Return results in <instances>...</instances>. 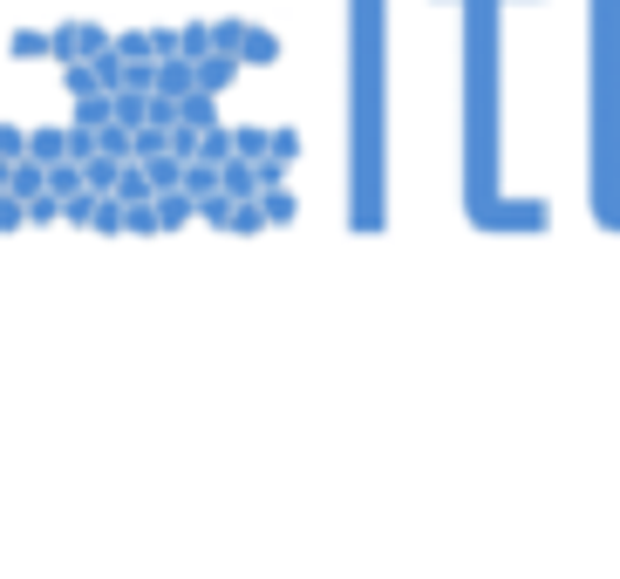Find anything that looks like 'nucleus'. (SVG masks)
<instances>
[{
    "instance_id": "obj_4",
    "label": "nucleus",
    "mask_w": 620,
    "mask_h": 579,
    "mask_svg": "<svg viewBox=\"0 0 620 579\" xmlns=\"http://www.w3.org/2000/svg\"><path fill=\"white\" fill-rule=\"evenodd\" d=\"M158 96H164V103H184V96H199V68H191L184 55L158 62Z\"/></svg>"
},
{
    "instance_id": "obj_5",
    "label": "nucleus",
    "mask_w": 620,
    "mask_h": 579,
    "mask_svg": "<svg viewBox=\"0 0 620 579\" xmlns=\"http://www.w3.org/2000/svg\"><path fill=\"white\" fill-rule=\"evenodd\" d=\"M218 178H225V199H232V205H253V199H259V164L232 158V164H225Z\"/></svg>"
},
{
    "instance_id": "obj_21",
    "label": "nucleus",
    "mask_w": 620,
    "mask_h": 579,
    "mask_svg": "<svg viewBox=\"0 0 620 579\" xmlns=\"http://www.w3.org/2000/svg\"><path fill=\"white\" fill-rule=\"evenodd\" d=\"M62 218H68V225H89V218H96V191H83V199H68V205H62Z\"/></svg>"
},
{
    "instance_id": "obj_19",
    "label": "nucleus",
    "mask_w": 620,
    "mask_h": 579,
    "mask_svg": "<svg viewBox=\"0 0 620 579\" xmlns=\"http://www.w3.org/2000/svg\"><path fill=\"white\" fill-rule=\"evenodd\" d=\"M0 158H8V164L28 158V130H21V124H0Z\"/></svg>"
},
{
    "instance_id": "obj_14",
    "label": "nucleus",
    "mask_w": 620,
    "mask_h": 579,
    "mask_svg": "<svg viewBox=\"0 0 620 579\" xmlns=\"http://www.w3.org/2000/svg\"><path fill=\"white\" fill-rule=\"evenodd\" d=\"M232 75H239V55H205V62H199V89H205V96H218V89L232 83Z\"/></svg>"
},
{
    "instance_id": "obj_22",
    "label": "nucleus",
    "mask_w": 620,
    "mask_h": 579,
    "mask_svg": "<svg viewBox=\"0 0 620 579\" xmlns=\"http://www.w3.org/2000/svg\"><path fill=\"white\" fill-rule=\"evenodd\" d=\"M259 225H266L259 199H253V205H232V232H259Z\"/></svg>"
},
{
    "instance_id": "obj_8",
    "label": "nucleus",
    "mask_w": 620,
    "mask_h": 579,
    "mask_svg": "<svg viewBox=\"0 0 620 579\" xmlns=\"http://www.w3.org/2000/svg\"><path fill=\"white\" fill-rule=\"evenodd\" d=\"M8 199H21V205H34V199H49V171L34 164V158H21V164H14V184H8Z\"/></svg>"
},
{
    "instance_id": "obj_26",
    "label": "nucleus",
    "mask_w": 620,
    "mask_h": 579,
    "mask_svg": "<svg viewBox=\"0 0 620 579\" xmlns=\"http://www.w3.org/2000/svg\"><path fill=\"white\" fill-rule=\"evenodd\" d=\"M8 184H14V164H8V158H0V191H8Z\"/></svg>"
},
{
    "instance_id": "obj_23",
    "label": "nucleus",
    "mask_w": 620,
    "mask_h": 579,
    "mask_svg": "<svg viewBox=\"0 0 620 579\" xmlns=\"http://www.w3.org/2000/svg\"><path fill=\"white\" fill-rule=\"evenodd\" d=\"M14 225H28V205H21V199H8V191H0V232H14Z\"/></svg>"
},
{
    "instance_id": "obj_13",
    "label": "nucleus",
    "mask_w": 620,
    "mask_h": 579,
    "mask_svg": "<svg viewBox=\"0 0 620 579\" xmlns=\"http://www.w3.org/2000/svg\"><path fill=\"white\" fill-rule=\"evenodd\" d=\"M83 191H89V171H83V164H55V171H49V199L68 205V199H83Z\"/></svg>"
},
{
    "instance_id": "obj_10",
    "label": "nucleus",
    "mask_w": 620,
    "mask_h": 579,
    "mask_svg": "<svg viewBox=\"0 0 620 579\" xmlns=\"http://www.w3.org/2000/svg\"><path fill=\"white\" fill-rule=\"evenodd\" d=\"M178 55L199 68V62L212 55V21H184V28H178Z\"/></svg>"
},
{
    "instance_id": "obj_15",
    "label": "nucleus",
    "mask_w": 620,
    "mask_h": 579,
    "mask_svg": "<svg viewBox=\"0 0 620 579\" xmlns=\"http://www.w3.org/2000/svg\"><path fill=\"white\" fill-rule=\"evenodd\" d=\"M191 212H199V199H191V191H164V199H158V225H164V232L184 225Z\"/></svg>"
},
{
    "instance_id": "obj_18",
    "label": "nucleus",
    "mask_w": 620,
    "mask_h": 579,
    "mask_svg": "<svg viewBox=\"0 0 620 579\" xmlns=\"http://www.w3.org/2000/svg\"><path fill=\"white\" fill-rule=\"evenodd\" d=\"M259 212H266V225L293 218V191H287V184H280V191H266V199H259Z\"/></svg>"
},
{
    "instance_id": "obj_2",
    "label": "nucleus",
    "mask_w": 620,
    "mask_h": 579,
    "mask_svg": "<svg viewBox=\"0 0 620 579\" xmlns=\"http://www.w3.org/2000/svg\"><path fill=\"white\" fill-rule=\"evenodd\" d=\"M49 42H55V62L68 68V62H96V55H109L116 34L96 28V21H62V28H49Z\"/></svg>"
},
{
    "instance_id": "obj_24",
    "label": "nucleus",
    "mask_w": 620,
    "mask_h": 579,
    "mask_svg": "<svg viewBox=\"0 0 620 579\" xmlns=\"http://www.w3.org/2000/svg\"><path fill=\"white\" fill-rule=\"evenodd\" d=\"M199 218H212V225H232V199H225V191H218V199H205V205H199Z\"/></svg>"
},
{
    "instance_id": "obj_3",
    "label": "nucleus",
    "mask_w": 620,
    "mask_h": 579,
    "mask_svg": "<svg viewBox=\"0 0 620 579\" xmlns=\"http://www.w3.org/2000/svg\"><path fill=\"white\" fill-rule=\"evenodd\" d=\"M68 143H75L68 124H42V130H28V158L42 171H55V164H68Z\"/></svg>"
},
{
    "instance_id": "obj_9",
    "label": "nucleus",
    "mask_w": 620,
    "mask_h": 579,
    "mask_svg": "<svg viewBox=\"0 0 620 579\" xmlns=\"http://www.w3.org/2000/svg\"><path fill=\"white\" fill-rule=\"evenodd\" d=\"M8 55H14V62H42V55H55L49 28H14V34H8Z\"/></svg>"
},
{
    "instance_id": "obj_7",
    "label": "nucleus",
    "mask_w": 620,
    "mask_h": 579,
    "mask_svg": "<svg viewBox=\"0 0 620 579\" xmlns=\"http://www.w3.org/2000/svg\"><path fill=\"white\" fill-rule=\"evenodd\" d=\"M116 199H124V212H130V205H158V184H150L143 164H124V178H116Z\"/></svg>"
},
{
    "instance_id": "obj_20",
    "label": "nucleus",
    "mask_w": 620,
    "mask_h": 579,
    "mask_svg": "<svg viewBox=\"0 0 620 579\" xmlns=\"http://www.w3.org/2000/svg\"><path fill=\"white\" fill-rule=\"evenodd\" d=\"M274 158H280V164H293V158H300V130H293V124H280V130H274Z\"/></svg>"
},
{
    "instance_id": "obj_25",
    "label": "nucleus",
    "mask_w": 620,
    "mask_h": 579,
    "mask_svg": "<svg viewBox=\"0 0 620 579\" xmlns=\"http://www.w3.org/2000/svg\"><path fill=\"white\" fill-rule=\"evenodd\" d=\"M28 218H34V225H49V218H62V199H34V205H28Z\"/></svg>"
},
{
    "instance_id": "obj_12",
    "label": "nucleus",
    "mask_w": 620,
    "mask_h": 579,
    "mask_svg": "<svg viewBox=\"0 0 620 579\" xmlns=\"http://www.w3.org/2000/svg\"><path fill=\"white\" fill-rule=\"evenodd\" d=\"M109 103H116V124H124V130H143L150 124V96L143 89H116Z\"/></svg>"
},
{
    "instance_id": "obj_11",
    "label": "nucleus",
    "mask_w": 620,
    "mask_h": 579,
    "mask_svg": "<svg viewBox=\"0 0 620 579\" xmlns=\"http://www.w3.org/2000/svg\"><path fill=\"white\" fill-rule=\"evenodd\" d=\"M239 62H280V34L274 28H246V42H239Z\"/></svg>"
},
{
    "instance_id": "obj_16",
    "label": "nucleus",
    "mask_w": 620,
    "mask_h": 579,
    "mask_svg": "<svg viewBox=\"0 0 620 579\" xmlns=\"http://www.w3.org/2000/svg\"><path fill=\"white\" fill-rule=\"evenodd\" d=\"M62 75H68V96H75V103H89V96H109V89L96 83V68H89V62H68Z\"/></svg>"
},
{
    "instance_id": "obj_6",
    "label": "nucleus",
    "mask_w": 620,
    "mask_h": 579,
    "mask_svg": "<svg viewBox=\"0 0 620 579\" xmlns=\"http://www.w3.org/2000/svg\"><path fill=\"white\" fill-rule=\"evenodd\" d=\"M178 130H199V137L218 130V96H205V89L184 96V103H178Z\"/></svg>"
},
{
    "instance_id": "obj_17",
    "label": "nucleus",
    "mask_w": 620,
    "mask_h": 579,
    "mask_svg": "<svg viewBox=\"0 0 620 579\" xmlns=\"http://www.w3.org/2000/svg\"><path fill=\"white\" fill-rule=\"evenodd\" d=\"M116 55H124V62H158V49H150V28L116 34Z\"/></svg>"
},
{
    "instance_id": "obj_1",
    "label": "nucleus",
    "mask_w": 620,
    "mask_h": 579,
    "mask_svg": "<svg viewBox=\"0 0 620 579\" xmlns=\"http://www.w3.org/2000/svg\"><path fill=\"white\" fill-rule=\"evenodd\" d=\"M594 212L620 225V0H594Z\"/></svg>"
}]
</instances>
